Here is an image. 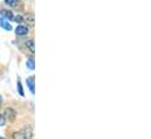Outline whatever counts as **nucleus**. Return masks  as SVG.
Wrapping results in <instances>:
<instances>
[{
    "label": "nucleus",
    "instance_id": "nucleus-1",
    "mask_svg": "<svg viewBox=\"0 0 151 139\" xmlns=\"http://www.w3.org/2000/svg\"><path fill=\"white\" fill-rule=\"evenodd\" d=\"M33 137V131L32 129H22L15 133H13V139H32Z\"/></svg>",
    "mask_w": 151,
    "mask_h": 139
},
{
    "label": "nucleus",
    "instance_id": "nucleus-2",
    "mask_svg": "<svg viewBox=\"0 0 151 139\" xmlns=\"http://www.w3.org/2000/svg\"><path fill=\"white\" fill-rule=\"evenodd\" d=\"M26 83H27V87H28L29 91L34 95V94H35V77H34V76H29V77L26 80Z\"/></svg>",
    "mask_w": 151,
    "mask_h": 139
},
{
    "label": "nucleus",
    "instance_id": "nucleus-3",
    "mask_svg": "<svg viewBox=\"0 0 151 139\" xmlns=\"http://www.w3.org/2000/svg\"><path fill=\"white\" fill-rule=\"evenodd\" d=\"M5 115H6V117L8 118L9 122H13L15 119V117H16V112L13 109H11V108H7L5 110Z\"/></svg>",
    "mask_w": 151,
    "mask_h": 139
},
{
    "label": "nucleus",
    "instance_id": "nucleus-4",
    "mask_svg": "<svg viewBox=\"0 0 151 139\" xmlns=\"http://www.w3.org/2000/svg\"><path fill=\"white\" fill-rule=\"evenodd\" d=\"M28 32H29L28 27H27V26H22V25L18 26L16 29H15V33H16L18 35H26Z\"/></svg>",
    "mask_w": 151,
    "mask_h": 139
},
{
    "label": "nucleus",
    "instance_id": "nucleus-5",
    "mask_svg": "<svg viewBox=\"0 0 151 139\" xmlns=\"http://www.w3.org/2000/svg\"><path fill=\"white\" fill-rule=\"evenodd\" d=\"M1 16H2V19H5V20H13V13L11 12V11H6V9H2L1 12Z\"/></svg>",
    "mask_w": 151,
    "mask_h": 139
},
{
    "label": "nucleus",
    "instance_id": "nucleus-6",
    "mask_svg": "<svg viewBox=\"0 0 151 139\" xmlns=\"http://www.w3.org/2000/svg\"><path fill=\"white\" fill-rule=\"evenodd\" d=\"M0 27H2L5 30H12V26H11V23H8V21L7 20H5V19H2V18H0Z\"/></svg>",
    "mask_w": 151,
    "mask_h": 139
},
{
    "label": "nucleus",
    "instance_id": "nucleus-7",
    "mask_svg": "<svg viewBox=\"0 0 151 139\" xmlns=\"http://www.w3.org/2000/svg\"><path fill=\"white\" fill-rule=\"evenodd\" d=\"M24 21H26V22L28 23V26L34 27V15H33V14H31V13H29V14H26Z\"/></svg>",
    "mask_w": 151,
    "mask_h": 139
},
{
    "label": "nucleus",
    "instance_id": "nucleus-8",
    "mask_svg": "<svg viewBox=\"0 0 151 139\" xmlns=\"http://www.w3.org/2000/svg\"><path fill=\"white\" fill-rule=\"evenodd\" d=\"M26 47L27 49H29L31 53H34L35 52V43H34V40L33 39H29L26 41Z\"/></svg>",
    "mask_w": 151,
    "mask_h": 139
},
{
    "label": "nucleus",
    "instance_id": "nucleus-9",
    "mask_svg": "<svg viewBox=\"0 0 151 139\" xmlns=\"http://www.w3.org/2000/svg\"><path fill=\"white\" fill-rule=\"evenodd\" d=\"M26 64H27V68H28L29 70H34V68H35V60H34V57H33V56L28 57Z\"/></svg>",
    "mask_w": 151,
    "mask_h": 139
},
{
    "label": "nucleus",
    "instance_id": "nucleus-10",
    "mask_svg": "<svg viewBox=\"0 0 151 139\" xmlns=\"http://www.w3.org/2000/svg\"><path fill=\"white\" fill-rule=\"evenodd\" d=\"M18 2H19V0H5V4L9 7H16Z\"/></svg>",
    "mask_w": 151,
    "mask_h": 139
},
{
    "label": "nucleus",
    "instance_id": "nucleus-11",
    "mask_svg": "<svg viewBox=\"0 0 151 139\" xmlns=\"http://www.w3.org/2000/svg\"><path fill=\"white\" fill-rule=\"evenodd\" d=\"M16 87H18V91H19V95L20 96H25V94H24V89H22V84H21V81L18 78V83H16Z\"/></svg>",
    "mask_w": 151,
    "mask_h": 139
},
{
    "label": "nucleus",
    "instance_id": "nucleus-12",
    "mask_svg": "<svg viewBox=\"0 0 151 139\" xmlns=\"http://www.w3.org/2000/svg\"><path fill=\"white\" fill-rule=\"evenodd\" d=\"M13 20H14L16 23H21V22H24V18H22L21 15H16V16H14V18H13Z\"/></svg>",
    "mask_w": 151,
    "mask_h": 139
},
{
    "label": "nucleus",
    "instance_id": "nucleus-13",
    "mask_svg": "<svg viewBox=\"0 0 151 139\" xmlns=\"http://www.w3.org/2000/svg\"><path fill=\"white\" fill-rule=\"evenodd\" d=\"M6 124V117L4 115H0V126H4Z\"/></svg>",
    "mask_w": 151,
    "mask_h": 139
},
{
    "label": "nucleus",
    "instance_id": "nucleus-14",
    "mask_svg": "<svg viewBox=\"0 0 151 139\" xmlns=\"http://www.w3.org/2000/svg\"><path fill=\"white\" fill-rule=\"evenodd\" d=\"M1 101H2V97H1V96H0V102H1Z\"/></svg>",
    "mask_w": 151,
    "mask_h": 139
},
{
    "label": "nucleus",
    "instance_id": "nucleus-15",
    "mask_svg": "<svg viewBox=\"0 0 151 139\" xmlns=\"http://www.w3.org/2000/svg\"><path fill=\"white\" fill-rule=\"evenodd\" d=\"M0 139H5V138H2V137H0Z\"/></svg>",
    "mask_w": 151,
    "mask_h": 139
}]
</instances>
